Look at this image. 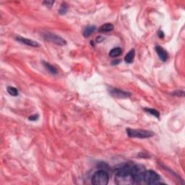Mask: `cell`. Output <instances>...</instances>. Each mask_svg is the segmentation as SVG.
I'll list each match as a JSON object with an SVG mask.
<instances>
[{
    "label": "cell",
    "instance_id": "8fae6325",
    "mask_svg": "<svg viewBox=\"0 0 185 185\" xmlns=\"http://www.w3.org/2000/svg\"><path fill=\"white\" fill-rule=\"evenodd\" d=\"M114 29V25L111 23H106L101 25L98 29L100 33H107V32L111 31Z\"/></svg>",
    "mask_w": 185,
    "mask_h": 185
},
{
    "label": "cell",
    "instance_id": "52a82bcc",
    "mask_svg": "<svg viewBox=\"0 0 185 185\" xmlns=\"http://www.w3.org/2000/svg\"><path fill=\"white\" fill-rule=\"evenodd\" d=\"M109 93L113 97L116 98H127L130 97L131 93L128 92L124 91L117 88H110L109 89Z\"/></svg>",
    "mask_w": 185,
    "mask_h": 185
},
{
    "label": "cell",
    "instance_id": "ba28073f",
    "mask_svg": "<svg viewBox=\"0 0 185 185\" xmlns=\"http://www.w3.org/2000/svg\"><path fill=\"white\" fill-rule=\"evenodd\" d=\"M16 40L18 41V42H20V43H24V44L27 45V46H32V47H39L40 45L38 42L35 41L31 40V39H26V38H23L21 37V36H17L16 37Z\"/></svg>",
    "mask_w": 185,
    "mask_h": 185
},
{
    "label": "cell",
    "instance_id": "7c38bea8",
    "mask_svg": "<svg viewBox=\"0 0 185 185\" xmlns=\"http://www.w3.org/2000/svg\"><path fill=\"white\" fill-rule=\"evenodd\" d=\"M135 52L134 49L130 50L128 52V54L125 56V58H124V61L126 63L130 64L133 62L135 58Z\"/></svg>",
    "mask_w": 185,
    "mask_h": 185
},
{
    "label": "cell",
    "instance_id": "30bf717a",
    "mask_svg": "<svg viewBox=\"0 0 185 185\" xmlns=\"http://www.w3.org/2000/svg\"><path fill=\"white\" fill-rule=\"evenodd\" d=\"M122 49L119 47H116V48H112L109 52V56L112 58H116V57H119L122 54Z\"/></svg>",
    "mask_w": 185,
    "mask_h": 185
},
{
    "label": "cell",
    "instance_id": "4fadbf2b",
    "mask_svg": "<svg viewBox=\"0 0 185 185\" xmlns=\"http://www.w3.org/2000/svg\"><path fill=\"white\" fill-rule=\"evenodd\" d=\"M43 64L44 65L45 68H46V69L48 71V72H50V73L52 74V75H56V74L57 73V69H56V68L54 67V66H52L51 64H50L48 63V62H43Z\"/></svg>",
    "mask_w": 185,
    "mask_h": 185
},
{
    "label": "cell",
    "instance_id": "ac0fdd59",
    "mask_svg": "<svg viewBox=\"0 0 185 185\" xmlns=\"http://www.w3.org/2000/svg\"><path fill=\"white\" fill-rule=\"evenodd\" d=\"M67 6L65 4H62L61 8L60 10V13L61 15H64L67 13Z\"/></svg>",
    "mask_w": 185,
    "mask_h": 185
},
{
    "label": "cell",
    "instance_id": "d6986e66",
    "mask_svg": "<svg viewBox=\"0 0 185 185\" xmlns=\"http://www.w3.org/2000/svg\"><path fill=\"white\" fill-rule=\"evenodd\" d=\"M28 119L31 121H36L38 119H39V115L38 114H35V115H32V116H30Z\"/></svg>",
    "mask_w": 185,
    "mask_h": 185
},
{
    "label": "cell",
    "instance_id": "6da1fadb",
    "mask_svg": "<svg viewBox=\"0 0 185 185\" xmlns=\"http://www.w3.org/2000/svg\"><path fill=\"white\" fill-rule=\"evenodd\" d=\"M115 182L118 185L135 184V181L131 174V167L126 165L121 168L115 176Z\"/></svg>",
    "mask_w": 185,
    "mask_h": 185
},
{
    "label": "cell",
    "instance_id": "44dd1931",
    "mask_svg": "<svg viewBox=\"0 0 185 185\" xmlns=\"http://www.w3.org/2000/svg\"><path fill=\"white\" fill-rule=\"evenodd\" d=\"M158 36H159V37L160 38V39H161V38H163V36H163V33L161 31H159Z\"/></svg>",
    "mask_w": 185,
    "mask_h": 185
},
{
    "label": "cell",
    "instance_id": "9a60e30c",
    "mask_svg": "<svg viewBox=\"0 0 185 185\" xmlns=\"http://www.w3.org/2000/svg\"><path fill=\"white\" fill-rule=\"evenodd\" d=\"M144 111H146L147 113L150 114H151V115H153V116H154L155 117L158 118L159 116H160V114H159V112L157 110H156V109H154L145 108V109H144Z\"/></svg>",
    "mask_w": 185,
    "mask_h": 185
},
{
    "label": "cell",
    "instance_id": "8992f818",
    "mask_svg": "<svg viewBox=\"0 0 185 185\" xmlns=\"http://www.w3.org/2000/svg\"><path fill=\"white\" fill-rule=\"evenodd\" d=\"M43 37L45 40L59 45V46H65L67 44V42L64 39L54 33H50V32H45L43 34Z\"/></svg>",
    "mask_w": 185,
    "mask_h": 185
},
{
    "label": "cell",
    "instance_id": "ffe728a7",
    "mask_svg": "<svg viewBox=\"0 0 185 185\" xmlns=\"http://www.w3.org/2000/svg\"><path fill=\"white\" fill-rule=\"evenodd\" d=\"M53 4H54V1H43V4H45V5L48 6V7H51V6L53 5Z\"/></svg>",
    "mask_w": 185,
    "mask_h": 185
},
{
    "label": "cell",
    "instance_id": "277c9868",
    "mask_svg": "<svg viewBox=\"0 0 185 185\" xmlns=\"http://www.w3.org/2000/svg\"><path fill=\"white\" fill-rule=\"evenodd\" d=\"M127 133L128 136L132 138H148L154 136V133L149 130H133V129H127Z\"/></svg>",
    "mask_w": 185,
    "mask_h": 185
},
{
    "label": "cell",
    "instance_id": "2e32d148",
    "mask_svg": "<svg viewBox=\"0 0 185 185\" xmlns=\"http://www.w3.org/2000/svg\"><path fill=\"white\" fill-rule=\"evenodd\" d=\"M7 92H9V94L13 96H17L18 95V90H17V88L14 87H12V86H9L7 87Z\"/></svg>",
    "mask_w": 185,
    "mask_h": 185
},
{
    "label": "cell",
    "instance_id": "5b68a950",
    "mask_svg": "<svg viewBox=\"0 0 185 185\" xmlns=\"http://www.w3.org/2000/svg\"><path fill=\"white\" fill-rule=\"evenodd\" d=\"M145 171V166L140 164L135 165L131 167V174L134 178L135 184H142V175Z\"/></svg>",
    "mask_w": 185,
    "mask_h": 185
},
{
    "label": "cell",
    "instance_id": "3957f363",
    "mask_svg": "<svg viewBox=\"0 0 185 185\" xmlns=\"http://www.w3.org/2000/svg\"><path fill=\"white\" fill-rule=\"evenodd\" d=\"M91 181L95 185H107L109 181L108 173L104 170L96 171L92 177Z\"/></svg>",
    "mask_w": 185,
    "mask_h": 185
},
{
    "label": "cell",
    "instance_id": "9c48e42d",
    "mask_svg": "<svg viewBox=\"0 0 185 185\" xmlns=\"http://www.w3.org/2000/svg\"><path fill=\"white\" fill-rule=\"evenodd\" d=\"M155 49H156V53L158 54L159 58H160V60H161V61L166 62V60H167L168 54L164 48H163L160 46H156V48H155Z\"/></svg>",
    "mask_w": 185,
    "mask_h": 185
},
{
    "label": "cell",
    "instance_id": "7a4b0ae2",
    "mask_svg": "<svg viewBox=\"0 0 185 185\" xmlns=\"http://www.w3.org/2000/svg\"><path fill=\"white\" fill-rule=\"evenodd\" d=\"M160 177L153 170H145L142 175V184H160Z\"/></svg>",
    "mask_w": 185,
    "mask_h": 185
},
{
    "label": "cell",
    "instance_id": "5bb4252c",
    "mask_svg": "<svg viewBox=\"0 0 185 185\" xmlns=\"http://www.w3.org/2000/svg\"><path fill=\"white\" fill-rule=\"evenodd\" d=\"M95 30H96V28H95V26L88 27L87 28H85V30L84 32H83V36H84V37L85 38L89 37V36H90V35H91L92 33L95 31Z\"/></svg>",
    "mask_w": 185,
    "mask_h": 185
},
{
    "label": "cell",
    "instance_id": "e0dca14e",
    "mask_svg": "<svg viewBox=\"0 0 185 185\" xmlns=\"http://www.w3.org/2000/svg\"><path fill=\"white\" fill-rule=\"evenodd\" d=\"M172 95H174L178 97H184V90H177V91L173 92Z\"/></svg>",
    "mask_w": 185,
    "mask_h": 185
}]
</instances>
